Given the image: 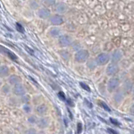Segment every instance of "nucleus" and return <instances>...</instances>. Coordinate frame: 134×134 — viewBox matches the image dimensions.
Listing matches in <instances>:
<instances>
[{"label":"nucleus","mask_w":134,"mask_h":134,"mask_svg":"<svg viewBox=\"0 0 134 134\" xmlns=\"http://www.w3.org/2000/svg\"><path fill=\"white\" fill-rule=\"evenodd\" d=\"M122 58V53L120 51H115L111 56V62L112 63H119Z\"/></svg>","instance_id":"11"},{"label":"nucleus","mask_w":134,"mask_h":134,"mask_svg":"<svg viewBox=\"0 0 134 134\" xmlns=\"http://www.w3.org/2000/svg\"><path fill=\"white\" fill-rule=\"evenodd\" d=\"M9 83L11 85H19V83H20L21 82V79L19 77V76L15 75V74H13L9 77Z\"/></svg>","instance_id":"13"},{"label":"nucleus","mask_w":134,"mask_h":134,"mask_svg":"<svg viewBox=\"0 0 134 134\" xmlns=\"http://www.w3.org/2000/svg\"><path fill=\"white\" fill-rule=\"evenodd\" d=\"M15 25H16V30H18L19 32L25 33V28L23 27V26L20 24V23H16V24H15Z\"/></svg>","instance_id":"21"},{"label":"nucleus","mask_w":134,"mask_h":134,"mask_svg":"<svg viewBox=\"0 0 134 134\" xmlns=\"http://www.w3.org/2000/svg\"><path fill=\"white\" fill-rule=\"evenodd\" d=\"M132 98H133V99H134V88H132Z\"/></svg>","instance_id":"38"},{"label":"nucleus","mask_w":134,"mask_h":134,"mask_svg":"<svg viewBox=\"0 0 134 134\" xmlns=\"http://www.w3.org/2000/svg\"><path fill=\"white\" fill-rule=\"evenodd\" d=\"M85 104L90 107V108H92V106H93V105H92V104H91V103H90L89 100H88V99H85Z\"/></svg>","instance_id":"32"},{"label":"nucleus","mask_w":134,"mask_h":134,"mask_svg":"<svg viewBox=\"0 0 134 134\" xmlns=\"http://www.w3.org/2000/svg\"><path fill=\"white\" fill-rule=\"evenodd\" d=\"M132 88H133L132 82L131 81V80L127 79V80H126V81L124 82V83H123V89H122V91L124 92V94L129 93Z\"/></svg>","instance_id":"14"},{"label":"nucleus","mask_w":134,"mask_h":134,"mask_svg":"<svg viewBox=\"0 0 134 134\" xmlns=\"http://www.w3.org/2000/svg\"><path fill=\"white\" fill-rule=\"evenodd\" d=\"M9 69L7 66H0V78H4L9 76Z\"/></svg>","instance_id":"16"},{"label":"nucleus","mask_w":134,"mask_h":134,"mask_svg":"<svg viewBox=\"0 0 134 134\" xmlns=\"http://www.w3.org/2000/svg\"><path fill=\"white\" fill-rule=\"evenodd\" d=\"M119 72V67L117 66L116 63H110L108 65V67L106 68V74L107 75L114 77L117 72Z\"/></svg>","instance_id":"6"},{"label":"nucleus","mask_w":134,"mask_h":134,"mask_svg":"<svg viewBox=\"0 0 134 134\" xmlns=\"http://www.w3.org/2000/svg\"><path fill=\"white\" fill-rule=\"evenodd\" d=\"M107 131L110 132V133H112V134H118L116 131H114V130H113V129H111V128H108V129H107Z\"/></svg>","instance_id":"35"},{"label":"nucleus","mask_w":134,"mask_h":134,"mask_svg":"<svg viewBox=\"0 0 134 134\" xmlns=\"http://www.w3.org/2000/svg\"><path fill=\"white\" fill-rule=\"evenodd\" d=\"M0 52H3V53H5V54H6L8 57H9L11 60H13V61H16V60L18 59L17 56L15 55L14 52H12L11 51H9V50H8V49L5 48V47H2V46H0Z\"/></svg>","instance_id":"10"},{"label":"nucleus","mask_w":134,"mask_h":134,"mask_svg":"<svg viewBox=\"0 0 134 134\" xmlns=\"http://www.w3.org/2000/svg\"><path fill=\"white\" fill-rule=\"evenodd\" d=\"M67 103H68V104L69 105H71V106H72V105H74V103H72V101L70 99H67Z\"/></svg>","instance_id":"36"},{"label":"nucleus","mask_w":134,"mask_h":134,"mask_svg":"<svg viewBox=\"0 0 134 134\" xmlns=\"http://www.w3.org/2000/svg\"><path fill=\"white\" fill-rule=\"evenodd\" d=\"M130 112L134 115V104L131 107H130Z\"/></svg>","instance_id":"37"},{"label":"nucleus","mask_w":134,"mask_h":134,"mask_svg":"<svg viewBox=\"0 0 134 134\" xmlns=\"http://www.w3.org/2000/svg\"><path fill=\"white\" fill-rule=\"evenodd\" d=\"M110 59V58L109 54H107V53H100L95 58V63L99 66H104V65L109 63Z\"/></svg>","instance_id":"3"},{"label":"nucleus","mask_w":134,"mask_h":134,"mask_svg":"<svg viewBox=\"0 0 134 134\" xmlns=\"http://www.w3.org/2000/svg\"><path fill=\"white\" fill-rule=\"evenodd\" d=\"M13 93L17 95V96H24L25 94V87L23 86L21 83H19V85H14L13 88Z\"/></svg>","instance_id":"7"},{"label":"nucleus","mask_w":134,"mask_h":134,"mask_svg":"<svg viewBox=\"0 0 134 134\" xmlns=\"http://www.w3.org/2000/svg\"><path fill=\"white\" fill-rule=\"evenodd\" d=\"M120 85V79H118L116 76L111 77L108 81L107 83V90L110 93H113L116 90H118V87Z\"/></svg>","instance_id":"2"},{"label":"nucleus","mask_w":134,"mask_h":134,"mask_svg":"<svg viewBox=\"0 0 134 134\" xmlns=\"http://www.w3.org/2000/svg\"><path fill=\"white\" fill-rule=\"evenodd\" d=\"M57 95H58V98L60 99H62V100H63V101H65L66 100V96H65V94L63 93V92H59L58 94H57Z\"/></svg>","instance_id":"26"},{"label":"nucleus","mask_w":134,"mask_h":134,"mask_svg":"<svg viewBox=\"0 0 134 134\" xmlns=\"http://www.w3.org/2000/svg\"><path fill=\"white\" fill-rule=\"evenodd\" d=\"M110 121L112 122V124H114V125H116V126H120V123L118 122V121L117 120H116V119H113V118H110Z\"/></svg>","instance_id":"30"},{"label":"nucleus","mask_w":134,"mask_h":134,"mask_svg":"<svg viewBox=\"0 0 134 134\" xmlns=\"http://www.w3.org/2000/svg\"><path fill=\"white\" fill-rule=\"evenodd\" d=\"M79 85H80V86L82 87V89H83V90L88 91V92H90V86L88 85H86V83H83V82H80Z\"/></svg>","instance_id":"22"},{"label":"nucleus","mask_w":134,"mask_h":134,"mask_svg":"<svg viewBox=\"0 0 134 134\" xmlns=\"http://www.w3.org/2000/svg\"><path fill=\"white\" fill-rule=\"evenodd\" d=\"M90 57V53L87 50H79L74 55V59L77 63H85Z\"/></svg>","instance_id":"1"},{"label":"nucleus","mask_w":134,"mask_h":134,"mask_svg":"<svg viewBox=\"0 0 134 134\" xmlns=\"http://www.w3.org/2000/svg\"><path fill=\"white\" fill-rule=\"evenodd\" d=\"M42 3L47 6H52L55 4L56 0H41Z\"/></svg>","instance_id":"20"},{"label":"nucleus","mask_w":134,"mask_h":134,"mask_svg":"<svg viewBox=\"0 0 134 134\" xmlns=\"http://www.w3.org/2000/svg\"><path fill=\"white\" fill-rule=\"evenodd\" d=\"M0 85H1V81H0Z\"/></svg>","instance_id":"39"},{"label":"nucleus","mask_w":134,"mask_h":134,"mask_svg":"<svg viewBox=\"0 0 134 134\" xmlns=\"http://www.w3.org/2000/svg\"><path fill=\"white\" fill-rule=\"evenodd\" d=\"M10 90H9V87L8 85H4L3 87V92H4V93H8Z\"/></svg>","instance_id":"31"},{"label":"nucleus","mask_w":134,"mask_h":134,"mask_svg":"<svg viewBox=\"0 0 134 134\" xmlns=\"http://www.w3.org/2000/svg\"><path fill=\"white\" fill-rule=\"evenodd\" d=\"M99 105H100L102 107H103V109H104V110H106V111H110V107L108 106V105H107L106 104H105V102H103V101H99Z\"/></svg>","instance_id":"24"},{"label":"nucleus","mask_w":134,"mask_h":134,"mask_svg":"<svg viewBox=\"0 0 134 134\" xmlns=\"http://www.w3.org/2000/svg\"><path fill=\"white\" fill-rule=\"evenodd\" d=\"M30 7H31L32 9H37V8L39 7V4H38L36 1H33L30 3Z\"/></svg>","instance_id":"29"},{"label":"nucleus","mask_w":134,"mask_h":134,"mask_svg":"<svg viewBox=\"0 0 134 134\" xmlns=\"http://www.w3.org/2000/svg\"><path fill=\"white\" fill-rule=\"evenodd\" d=\"M96 65H97L96 63H95V61L94 60H90L87 63V66L89 68H90V69H94V68H96Z\"/></svg>","instance_id":"19"},{"label":"nucleus","mask_w":134,"mask_h":134,"mask_svg":"<svg viewBox=\"0 0 134 134\" xmlns=\"http://www.w3.org/2000/svg\"><path fill=\"white\" fill-rule=\"evenodd\" d=\"M38 15L43 20H47V19H49L51 17V11L47 8H41V9L38 10Z\"/></svg>","instance_id":"9"},{"label":"nucleus","mask_w":134,"mask_h":134,"mask_svg":"<svg viewBox=\"0 0 134 134\" xmlns=\"http://www.w3.org/2000/svg\"><path fill=\"white\" fill-rule=\"evenodd\" d=\"M25 49L27 50V51H28V52H29L30 53V54H32V55L34 54V52H33V50L30 49V48H29V47H27V46H25Z\"/></svg>","instance_id":"34"},{"label":"nucleus","mask_w":134,"mask_h":134,"mask_svg":"<svg viewBox=\"0 0 134 134\" xmlns=\"http://www.w3.org/2000/svg\"><path fill=\"white\" fill-rule=\"evenodd\" d=\"M28 121L30 122V123H32V124L36 123V122H37V118L35 116H30L28 118Z\"/></svg>","instance_id":"25"},{"label":"nucleus","mask_w":134,"mask_h":134,"mask_svg":"<svg viewBox=\"0 0 134 134\" xmlns=\"http://www.w3.org/2000/svg\"><path fill=\"white\" fill-rule=\"evenodd\" d=\"M24 110L26 112H30V106L28 105H25L24 106Z\"/></svg>","instance_id":"33"},{"label":"nucleus","mask_w":134,"mask_h":134,"mask_svg":"<svg viewBox=\"0 0 134 134\" xmlns=\"http://www.w3.org/2000/svg\"><path fill=\"white\" fill-rule=\"evenodd\" d=\"M61 34V30L58 28H52L50 30V35L53 37H57L59 36Z\"/></svg>","instance_id":"18"},{"label":"nucleus","mask_w":134,"mask_h":134,"mask_svg":"<svg viewBox=\"0 0 134 134\" xmlns=\"http://www.w3.org/2000/svg\"><path fill=\"white\" fill-rule=\"evenodd\" d=\"M82 123L81 122H79L78 123V125H77V132H78V134H80L81 133V132H82Z\"/></svg>","instance_id":"28"},{"label":"nucleus","mask_w":134,"mask_h":134,"mask_svg":"<svg viewBox=\"0 0 134 134\" xmlns=\"http://www.w3.org/2000/svg\"><path fill=\"white\" fill-rule=\"evenodd\" d=\"M58 43L62 47H67L72 43V39L68 35H63L59 37Z\"/></svg>","instance_id":"4"},{"label":"nucleus","mask_w":134,"mask_h":134,"mask_svg":"<svg viewBox=\"0 0 134 134\" xmlns=\"http://www.w3.org/2000/svg\"><path fill=\"white\" fill-rule=\"evenodd\" d=\"M25 134H38L37 132H36V129H34V128H30L29 130H27L25 132Z\"/></svg>","instance_id":"27"},{"label":"nucleus","mask_w":134,"mask_h":134,"mask_svg":"<svg viewBox=\"0 0 134 134\" xmlns=\"http://www.w3.org/2000/svg\"><path fill=\"white\" fill-rule=\"evenodd\" d=\"M36 110L39 115H44L47 111V106L45 105H40L36 107Z\"/></svg>","instance_id":"17"},{"label":"nucleus","mask_w":134,"mask_h":134,"mask_svg":"<svg viewBox=\"0 0 134 134\" xmlns=\"http://www.w3.org/2000/svg\"><path fill=\"white\" fill-rule=\"evenodd\" d=\"M68 7L63 3H58L55 6V11L58 14H64L67 11Z\"/></svg>","instance_id":"12"},{"label":"nucleus","mask_w":134,"mask_h":134,"mask_svg":"<svg viewBox=\"0 0 134 134\" xmlns=\"http://www.w3.org/2000/svg\"><path fill=\"white\" fill-rule=\"evenodd\" d=\"M37 126L39 127L40 128H45V127H47L48 124H49V121L47 117H42V118H41V119L39 120H37Z\"/></svg>","instance_id":"15"},{"label":"nucleus","mask_w":134,"mask_h":134,"mask_svg":"<svg viewBox=\"0 0 134 134\" xmlns=\"http://www.w3.org/2000/svg\"><path fill=\"white\" fill-rule=\"evenodd\" d=\"M60 54L62 55V57H63L64 59L68 60V58H69V53H68L67 51H61L60 52Z\"/></svg>","instance_id":"23"},{"label":"nucleus","mask_w":134,"mask_h":134,"mask_svg":"<svg viewBox=\"0 0 134 134\" xmlns=\"http://www.w3.org/2000/svg\"><path fill=\"white\" fill-rule=\"evenodd\" d=\"M124 96H125V94H124V92L122 91V90H116L115 91V94L113 95V99L116 104H119V103H121L122 100H123Z\"/></svg>","instance_id":"8"},{"label":"nucleus","mask_w":134,"mask_h":134,"mask_svg":"<svg viewBox=\"0 0 134 134\" xmlns=\"http://www.w3.org/2000/svg\"><path fill=\"white\" fill-rule=\"evenodd\" d=\"M49 21L53 25H60L63 24L64 20L63 17L61 16L60 14H53L51 15V17L49 18Z\"/></svg>","instance_id":"5"}]
</instances>
